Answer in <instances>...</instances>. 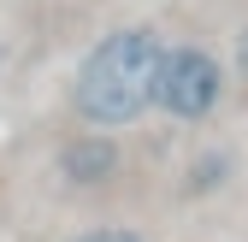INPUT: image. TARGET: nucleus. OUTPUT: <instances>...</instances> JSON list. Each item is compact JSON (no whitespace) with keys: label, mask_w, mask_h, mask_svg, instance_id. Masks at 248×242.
<instances>
[{"label":"nucleus","mask_w":248,"mask_h":242,"mask_svg":"<svg viewBox=\"0 0 248 242\" xmlns=\"http://www.w3.org/2000/svg\"><path fill=\"white\" fill-rule=\"evenodd\" d=\"M166 36L154 24H124L83 53V65L71 77V112L83 118V130H130L136 118L154 112V77H160Z\"/></svg>","instance_id":"1"},{"label":"nucleus","mask_w":248,"mask_h":242,"mask_svg":"<svg viewBox=\"0 0 248 242\" xmlns=\"http://www.w3.org/2000/svg\"><path fill=\"white\" fill-rule=\"evenodd\" d=\"M231 95V71L225 59L201 47V42H166L160 53V77H154V106L177 124H207Z\"/></svg>","instance_id":"2"},{"label":"nucleus","mask_w":248,"mask_h":242,"mask_svg":"<svg viewBox=\"0 0 248 242\" xmlns=\"http://www.w3.org/2000/svg\"><path fill=\"white\" fill-rule=\"evenodd\" d=\"M118 166H124L118 142L101 136V130H83L77 142L59 148V177H65V183H77V189H101V183H112Z\"/></svg>","instance_id":"3"},{"label":"nucleus","mask_w":248,"mask_h":242,"mask_svg":"<svg viewBox=\"0 0 248 242\" xmlns=\"http://www.w3.org/2000/svg\"><path fill=\"white\" fill-rule=\"evenodd\" d=\"M71 242H148V236L130 230V225H95V230H83V236H71Z\"/></svg>","instance_id":"4"},{"label":"nucleus","mask_w":248,"mask_h":242,"mask_svg":"<svg viewBox=\"0 0 248 242\" xmlns=\"http://www.w3.org/2000/svg\"><path fill=\"white\" fill-rule=\"evenodd\" d=\"M225 71H242V83H248V30L236 36V53H231V65H225Z\"/></svg>","instance_id":"5"}]
</instances>
